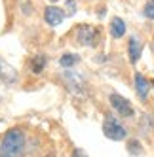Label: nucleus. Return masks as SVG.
I'll list each match as a JSON object with an SVG mask.
<instances>
[{"mask_svg": "<svg viewBox=\"0 0 154 157\" xmlns=\"http://www.w3.org/2000/svg\"><path fill=\"white\" fill-rule=\"evenodd\" d=\"M2 155L4 157H19L25 148V134L21 129H10L2 138Z\"/></svg>", "mask_w": 154, "mask_h": 157, "instance_id": "1", "label": "nucleus"}, {"mask_svg": "<svg viewBox=\"0 0 154 157\" xmlns=\"http://www.w3.org/2000/svg\"><path fill=\"white\" fill-rule=\"evenodd\" d=\"M103 134L108 140H116L118 142V140H124L128 136V131H126V127L116 117L107 116L105 121H103Z\"/></svg>", "mask_w": 154, "mask_h": 157, "instance_id": "2", "label": "nucleus"}, {"mask_svg": "<svg viewBox=\"0 0 154 157\" xmlns=\"http://www.w3.org/2000/svg\"><path fill=\"white\" fill-rule=\"evenodd\" d=\"M76 40H78L80 46H97V40H99V30L91 25H80L76 29Z\"/></svg>", "mask_w": 154, "mask_h": 157, "instance_id": "3", "label": "nucleus"}, {"mask_svg": "<svg viewBox=\"0 0 154 157\" xmlns=\"http://www.w3.org/2000/svg\"><path fill=\"white\" fill-rule=\"evenodd\" d=\"M63 80H65V83H67L71 93H74V95H86V82H84V78L78 72L67 70V72L63 74Z\"/></svg>", "mask_w": 154, "mask_h": 157, "instance_id": "4", "label": "nucleus"}, {"mask_svg": "<svg viewBox=\"0 0 154 157\" xmlns=\"http://www.w3.org/2000/svg\"><path fill=\"white\" fill-rule=\"evenodd\" d=\"M108 100H111L112 108L118 112V116H122V117H131V116H133V108H131L129 100H128V98H124L122 95L112 93L111 97H108Z\"/></svg>", "mask_w": 154, "mask_h": 157, "instance_id": "5", "label": "nucleus"}, {"mask_svg": "<svg viewBox=\"0 0 154 157\" xmlns=\"http://www.w3.org/2000/svg\"><path fill=\"white\" fill-rule=\"evenodd\" d=\"M44 19H46V23L50 27H57V25L63 23L65 12L61 8H57V6H48L46 10H44Z\"/></svg>", "mask_w": 154, "mask_h": 157, "instance_id": "6", "label": "nucleus"}, {"mask_svg": "<svg viewBox=\"0 0 154 157\" xmlns=\"http://www.w3.org/2000/svg\"><path fill=\"white\" fill-rule=\"evenodd\" d=\"M128 53H129V61H131V64H135V63L141 59V53H143V42L139 40V36H131V38H129Z\"/></svg>", "mask_w": 154, "mask_h": 157, "instance_id": "7", "label": "nucleus"}, {"mask_svg": "<svg viewBox=\"0 0 154 157\" xmlns=\"http://www.w3.org/2000/svg\"><path fill=\"white\" fill-rule=\"evenodd\" d=\"M135 91H137V97L141 100H147L148 93H150V82L143 74H139V72L135 74Z\"/></svg>", "mask_w": 154, "mask_h": 157, "instance_id": "8", "label": "nucleus"}, {"mask_svg": "<svg viewBox=\"0 0 154 157\" xmlns=\"http://www.w3.org/2000/svg\"><path fill=\"white\" fill-rule=\"evenodd\" d=\"M0 78H2L4 82H15L17 80V72L14 66H10L6 61L0 59Z\"/></svg>", "mask_w": 154, "mask_h": 157, "instance_id": "9", "label": "nucleus"}, {"mask_svg": "<svg viewBox=\"0 0 154 157\" xmlns=\"http://www.w3.org/2000/svg\"><path fill=\"white\" fill-rule=\"evenodd\" d=\"M126 34V23L120 17H112L111 19V36L112 38H122Z\"/></svg>", "mask_w": 154, "mask_h": 157, "instance_id": "10", "label": "nucleus"}, {"mask_svg": "<svg viewBox=\"0 0 154 157\" xmlns=\"http://www.w3.org/2000/svg\"><path fill=\"white\" fill-rule=\"evenodd\" d=\"M78 61H80V57L76 53H65L63 57L59 59V63H61V66H65V68H71V66H74V64H78Z\"/></svg>", "mask_w": 154, "mask_h": 157, "instance_id": "11", "label": "nucleus"}, {"mask_svg": "<svg viewBox=\"0 0 154 157\" xmlns=\"http://www.w3.org/2000/svg\"><path fill=\"white\" fill-rule=\"evenodd\" d=\"M44 66H46V57L44 55H36V57H32L30 61V70L34 74H40L44 70Z\"/></svg>", "mask_w": 154, "mask_h": 157, "instance_id": "12", "label": "nucleus"}, {"mask_svg": "<svg viewBox=\"0 0 154 157\" xmlns=\"http://www.w3.org/2000/svg\"><path fill=\"white\" fill-rule=\"evenodd\" d=\"M128 150L131 155H141L143 153V146L139 144V140H129L128 142Z\"/></svg>", "mask_w": 154, "mask_h": 157, "instance_id": "13", "label": "nucleus"}, {"mask_svg": "<svg viewBox=\"0 0 154 157\" xmlns=\"http://www.w3.org/2000/svg\"><path fill=\"white\" fill-rule=\"evenodd\" d=\"M143 13H145V17H148V19L154 21V0H148V2L145 4V10H143Z\"/></svg>", "mask_w": 154, "mask_h": 157, "instance_id": "14", "label": "nucleus"}, {"mask_svg": "<svg viewBox=\"0 0 154 157\" xmlns=\"http://www.w3.org/2000/svg\"><path fill=\"white\" fill-rule=\"evenodd\" d=\"M65 10H67V15H74L76 13V2L74 0H67V8Z\"/></svg>", "mask_w": 154, "mask_h": 157, "instance_id": "15", "label": "nucleus"}, {"mask_svg": "<svg viewBox=\"0 0 154 157\" xmlns=\"http://www.w3.org/2000/svg\"><path fill=\"white\" fill-rule=\"evenodd\" d=\"M72 157H87L82 150H74V153H72Z\"/></svg>", "mask_w": 154, "mask_h": 157, "instance_id": "16", "label": "nucleus"}, {"mask_svg": "<svg viewBox=\"0 0 154 157\" xmlns=\"http://www.w3.org/2000/svg\"><path fill=\"white\" fill-rule=\"evenodd\" d=\"M50 2H57V0H50Z\"/></svg>", "mask_w": 154, "mask_h": 157, "instance_id": "17", "label": "nucleus"}, {"mask_svg": "<svg viewBox=\"0 0 154 157\" xmlns=\"http://www.w3.org/2000/svg\"><path fill=\"white\" fill-rule=\"evenodd\" d=\"M152 51H154V46H152Z\"/></svg>", "mask_w": 154, "mask_h": 157, "instance_id": "18", "label": "nucleus"}, {"mask_svg": "<svg viewBox=\"0 0 154 157\" xmlns=\"http://www.w3.org/2000/svg\"><path fill=\"white\" fill-rule=\"evenodd\" d=\"M2 157H4V155H2Z\"/></svg>", "mask_w": 154, "mask_h": 157, "instance_id": "19", "label": "nucleus"}]
</instances>
